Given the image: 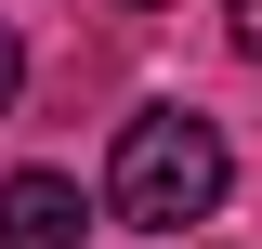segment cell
<instances>
[{"mask_svg":"<svg viewBox=\"0 0 262 249\" xmlns=\"http://www.w3.org/2000/svg\"><path fill=\"white\" fill-rule=\"evenodd\" d=\"M13 92H27V39H13V13H0V118H13Z\"/></svg>","mask_w":262,"mask_h":249,"instance_id":"obj_3","label":"cell"},{"mask_svg":"<svg viewBox=\"0 0 262 249\" xmlns=\"http://www.w3.org/2000/svg\"><path fill=\"white\" fill-rule=\"evenodd\" d=\"M0 249H79V184L66 171H13L0 184Z\"/></svg>","mask_w":262,"mask_h":249,"instance_id":"obj_2","label":"cell"},{"mask_svg":"<svg viewBox=\"0 0 262 249\" xmlns=\"http://www.w3.org/2000/svg\"><path fill=\"white\" fill-rule=\"evenodd\" d=\"M131 13H144V0H131Z\"/></svg>","mask_w":262,"mask_h":249,"instance_id":"obj_5","label":"cell"},{"mask_svg":"<svg viewBox=\"0 0 262 249\" xmlns=\"http://www.w3.org/2000/svg\"><path fill=\"white\" fill-rule=\"evenodd\" d=\"M236 53H249V66H262V0H236Z\"/></svg>","mask_w":262,"mask_h":249,"instance_id":"obj_4","label":"cell"},{"mask_svg":"<svg viewBox=\"0 0 262 249\" xmlns=\"http://www.w3.org/2000/svg\"><path fill=\"white\" fill-rule=\"evenodd\" d=\"M223 184H236L223 131L196 118V105H144V118L118 131L105 210H118V223H144V236H184V223H210V210H223Z\"/></svg>","mask_w":262,"mask_h":249,"instance_id":"obj_1","label":"cell"}]
</instances>
